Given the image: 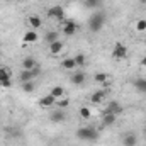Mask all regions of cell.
I'll list each match as a JSON object with an SVG mask.
<instances>
[{
    "label": "cell",
    "mask_w": 146,
    "mask_h": 146,
    "mask_svg": "<svg viewBox=\"0 0 146 146\" xmlns=\"http://www.w3.org/2000/svg\"><path fill=\"white\" fill-rule=\"evenodd\" d=\"M136 33H146V19H138L134 24Z\"/></svg>",
    "instance_id": "obj_23"
},
{
    "label": "cell",
    "mask_w": 146,
    "mask_h": 146,
    "mask_svg": "<svg viewBox=\"0 0 146 146\" xmlns=\"http://www.w3.org/2000/svg\"><path fill=\"white\" fill-rule=\"evenodd\" d=\"M122 106L117 102V100H110L109 106H107V112H110V114H115V115H119V114H122Z\"/></svg>",
    "instance_id": "obj_12"
},
{
    "label": "cell",
    "mask_w": 146,
    "mask_h": 146,
    "mask_svg": "<svg viewBox=\"0 0 146 146\" xmlns=\"http://www.w3.org/2000/svg\"><path fill=\"white\" fill-rule=\"evenodd\" d=\"M112 58L117 60V61H122L127 58V46L122 44V42H115L114 48H112Z\"/></svg>",
    "instance_id": "obj_3"
},
{
    "label": "cell",
    "mask_w": 146,
    "mask_h": 146,
    "mask_svg": "<svg viewBox=\"0 0 146 146\" xmlns=\"http://www.w3.org/2000/svg\"><path fill=\"white\" fill-rule=\"evenodd\" d=\"M138 145V136L134 133H129L122 138V146H136Z\"/></svg>",
    "instance_id": "obj_15"
},
{
    "label": "cell",
    "mask_w": 146,
    "mask_h": 146,
    "mask_svg": "<svg viewBox=\"0 0 146 146\" xmlns=\"http://www.w3.org/2000/svg\"><path fill=\"white\" fill-rule=\"evenodd\" d=\"M34 88H36L34 80H33V82H24V83H22V90H24V92H27V94L34 92Z\"/></svg>",
    "instance_id": "obj_28"
},
{
    "label": "cell",
    "mask_w": 146,
    "mask_h": 146,
    "mask_svg": "<svg viewBox=\"0 0 146 146\" xmlns=\"http://www.w3.org/2000/svg\"><path fill=\"white\" fill-rule=\"evenodd\" d=\"M61 68H63V70H68V72H75L76 63H75L73 58H65V60L61 61Z\"/></svg>",
    "instance_id": "obj_17"
},
{
    "label": "cell",
    "mask_w": 146,
    "mask_h": 146,
    "mask_svg": "<svg viewBox=\"0 0 146 146\" xmlns=\"http://www.w3.org/2000/svg\"><path fill=\"white\" fill-rule=\"evenodd\" d=\"M133 85H134V88H136L138 92L146 94V78H136V80L133 82Z\"/></svg>",
    "instance_id": "obj_18"
},
{
    "label": "cell",
    "mask_w": 146,
    "mask_h": 146,
    "mask_svg": "<svg viewBox=\"0 0 146 146\" xmlns=\"http://www.w3.org/2000/svg\"><path fill=\"white\" fill-rule=\"evenodd\" d=\"M10 78H12V70L9 66H0V82L10 80Z\"/></svg>",
    "instance_id": "obj_21"
},
{
    "label": "cell",
    "mask_w": 146,
    "mask_h": 146,
    "mask_svg": "<svg viewBox=\"0 0 146 146\" xmlns=\"http://www.w3.org/2000/svg\"><path fill=\"white\" fill-rule=\"evenodd\" d=\"M78 114H80V117H82V119H90V117H92V110L88 109V107H85V106H83V107H80Z\"/></svg>",
    "instance_id": "obj_26"
},
{
    "label": "cell",
    "mask_w": 146,
    "mask_h": 146,
    "mask_svg": "<svg viewBox=\"0 0 146 146\" xmlns=\"http://www.w3.org/2000/svg\"><path fill=\"white\" fill-rule=\"evenodd\" d=\"M104 100H106V92L104 90H97V92H94L90 95V102L92 104H102Z\"/></svg>",
    "instance_id": "obj_13"
},
{
    "label": "cell",
    "mask_w": 146,
    "mask_h": 146,
    "mask_svg": "<svg viewBox=\"0 0 146 146\" xmlns=\"http://www.w3.org/2000/svg\"><path fill=\"white\" fill-rule=\"evenodd\" d=\"M49 94L58 100V99H61V97L65 95V88H63V87H60V85H54V87L51 88V92H49Z\"/></svg>",
    "instance_id": "obj_20"
},
{
    "label": "cell",
    "mask_w": 146,
    "mask_h": 146,
    "mask_svg": "<svg viewBox=\"0 0 146 146\" xmlns=\"http://www.w3.org/2000/svg\"><path fill=\"white\" fill-rule=\"evenodd\" d=\"M141 3H146V0H141Z\"/></svg>",
    "instance_id": "obj_33"
},
{
    "label": "cell",
    "mask_w": 146,
    "mask_h": 146,
    "mask_svg": "<svg viewBox=\"0 0 146 146\" xmlns=\"http://www.w3.org/2000/svg\"><path fill=\"white\" fill-rule=\"evenodd\" d=\"M107 73H95V76H94V80L97 82V83H100V85H106V82H107Z\"/></svg>",
    "instance_id": "obj_25"
},
{
    "label": "cell",
    "mask_w": 146,
    "mask_h": 146,
    "mask_svg": "<svg viewBox=\"0 0 146 146\" xmlns=\"http://www.w3.org/2000/svg\"><path fill=\"white\" fill-rule=\"evenodd\" d=\"M37 66V61L34 56H26L24 60H22V68L24 70H33V68H36Z\"/></svg>",
    "instance_id": "obj_16"
},
{
    "label": "cell",
    "mask_w": 146,
    "mask_h": 146,
    "mask_svg": "<svg viewBox=\"0 0 146 146\" xmlns=\"http://www.w3.org/2000/svg\"><path fill=\"white\" fill-rule=\"evenodd\" d=\"M44 39H46V42H48V44H51V42H54V41H58V39H60V33H56V31H49V33H46Z\"/></svg>",
    "instance_id": "obj_22"
},
{
    "label": "cell",
    "mask_w": 146,
    "mask_h": 146,
    "mask_svg": "<svg viewBox=\"0 0 146 146\" xmlns=\"http://www.w3.org/2000/svg\"><path fill=\"white\" fill-rule=\"evenodd\" d=\"M117 121V115L115 114H110V112H104L102 114V127H109V126H114Z\"/></svg>",
    "instance_id": "obj_7"
},
{
    "label": "cell",
    "mask_w": 146,
    "mask_h": 146,
    "mask_svg": "<svg viewBox=\"0 0 146 146\" xmlns=\"http://www.w3.org/2000/svg\"><path fill=\"white\" fill-rule=\"evenodd\" d=\"M141 66H146V54L141 58Z\"/></svg>",
    "instance_id": "obj_31"
},
{
    "label": "cell",
    "mask_w": 146,
    "mask_h": 146,
    "mask_svg": "<svg viewBox=\"0 0 146 146\" xmlns=\"http://www.w3.org/2000/svg\"><path fill=\"white\" fill-rule=\"evenodd\" d=\"M56 104V99L51 95V94H48V95H42L41 99H39V106L42 107V109H48V107H53Z\"/></svg>",
    "instance_id": "obj_9"
},
{
    "label": "cell",
    "mask_w": 146,
    "mask_h": 146,
    "mask_svg": "<svg viewBox=\"0 0 146 146\" xmlns=\"http://www.w3.org/2000/svg\"><path fill=\"white\" fill-rule=\"evenodd\" d=\"M39 73H41V68H39V66L33 68V70H22V73L19 75V78H21L22 83H24V82H33L34 78L39 76Z\"/></svg>",
    "instance_id": "obj_5"
},
{
    "label": "cell",
    "mask_w": 146,
    "mask_h": 146,
    "mask_svg": "<svg viewBox=\"0 0 146 146\" xmlns=\"http://www.w3.org/2000/svg\"><path fill=\"white\" fill-rule=\"evenodd\" d=\"M48 49H49V53L53 54V56H58L63 49H65V44L58 39V41H54V42H51V44H48Z\"/></svg>",
    "instance_id": "obj_8"
},
{
    "label": "cell",
    "mask_w": 146,
    "mask_h": 146,
    "mask_svg": "<svg viewBox=\"0 0 146 146\" xmlns=\"http://www.w3.org/2000/svg\"><path fill=\"white\" fill-rule=\"evenodd\" d=\"M143 133H145V138H146V127H145V129H143Z\"/></svg>",
    "instance_id": "obj_32"
},
{
    "label": "cell",
    "mask_w": 146,
    "mask_h": 146,
    "mask_svg": "<svg viewBox=\"0 0 146 146\" xmlns=\"http://www.w3.org/2000/svg\"><path fill=\"white\" fill-rule=\"evenodd\" d=\"M27 24L31 26V29H33V31H37V29H41V27H42V19H41L39 15H31V17L27 19Z\"/></svg>",
    "instance_id": "obj_11"
},
{
    "label": "cell",
    "mask_w": 146,
    "mask_h": 146,
    "mask_svg": "<svg viewBox=\"0 0 146 146\" xmlns=\"http://www.w3.org/2000/svg\"><path fill=\"white\" fill-rule=\"evenodd\" d=\"M54 106H58V109H65V107H68V106H70V100L61 97V99H58V100H56V104H54Z\"/></svg>",
    "instance_id": "obj_29"
},
{
    "label": "cell",
    "mask_w": 146,
    "mask_h": 146,
    "mask_svg": "<svg viewBox=\"0 0 146 146\" xmlns=\"http://www.w3.org/2000/svg\"><path fill=\"white\" fill-rule=\"evenodd\" d=\"M76 138L82 141H95L99 138V131L95 126H82L76 129Z\"/></svg>",
    "instance_id": "obj_1"
},
{
    "label": "cell",
    "mask_w": 146,
    "mask_h": 146,
    "mask_svg": "<svg viewBox=\"0 0 146 146\" xmlns=\"http://www.w3.org/2000/svg\"><path fill=\"white\" fill-rule=\"evenodd\" d=\"M76 31H78V24H76V22H73V21H65L63 29H61V33H63L65 36H73V34H76Z\"/></svg>",
    "instance_id": "obj_6"
},
{
    "label": "cell",
    "mask_w": 146,
    "mask_h": 146,
    "mask_svg": "<svg viewBox=\"0 0 146 146\" xmlns=\"http://www.w3.org/2000/svg\"><path fill=\"white\" fill-rule=\"evenodd\" d=\"M46 15H48V19L63 21V19H65V9H63L61 5H53V7H49V9H48Z\"/></svg>",
    "instance_id": "obj_4"
},
{
    "label": "cell",
    "mask_w": 146,
    "mask_h": 146,
    "mask_svg": "<svg viewBox=\"0 0 146 146\" xmlns=\"http://www.w3.org/2000/svg\"><path fill=\"white\" fill-rule=\"evenodd\" d=\"M49 119H51L53 122L58 124V122H63V121L66 119V114H65L61 109H56V110H53V112L49 114Z\"/></svg>",
    "instance_id": "obj_10"
},
{
    "label": "cell",
    "mask_w": 146,
    "mask_h": 146,
    "mask_svg": "<svg viewBox=\"0 0 146 146\" xmlns=\"http://www.w3.org/2000/svg\"><path fill=\"white\" fill-rule=\"evenodd\" d=\"M37 41V33L36 31H27V33H24V36H22V42L24 44H33V42H36Z\"/></svg>",
    "instance_id": "obj_14"
},
{
    "label": "cell",
    "mask_w": 146,
    "mask_h": 146,
    "mask_svg": "<svg viewBox=\"0 0 146 146\" xmlns=\"http://www.w3.org/2000/svg\"><path fill=\"white\" fill-rule=\"evenodd\" d=\"M100 5H102V0H85L87 9H99Z\"/></svg>",
    "instance_id": "obj_27"
},
{
    "label": "cell",
    "mask_w": 146,
    "mask_h": 146,
    "mask_svg": "<svg viewBox=\"0 0 146 146\" xmlns=\"http://www.w3.org/2000/svg\"><path fill=\"white\" fill-rule=\"evenodd\" d=\"M106 24V14L104 12H94L90 17H88V29L92 33H99Z\"/></svg>",
    "instance_id": "obj_2"
},
{
    "label": "cell",
    "mask_w": 146,
    "mask_h": 146,
    "mask_svg": "<svg viewBox=\"0 0 146 146\" xmlns=\"http://www.w3.org/2000/svg\"><path fill=\"white\" fill-rule=\"evenodd\" d=\"M73 60H75L76 66H83V65L87 63V56H85L83 53H78V54H75V56H73Z\"/></svg>",
    "instance_id": "obj_24"
},
{
    "label": "cell",
    "mask_w": 146,
    "mask_h": 146,
    "mask_svg": "<svg viewBox=\"0 0 146 146\" xmlns=\"http://www.w3.org/2000/svg\"><path fill=\"white\" fill-rule=\"evenodd\" d=\"M83 82H85V73L83 72H73V75H72L73 85H82Z\"/></svg>",
    "instance_id": "obj_19"
},
{
    "label": "cell",
    "mask_w": 146,
    "mask_h": 146,
    "mask_svg": "<svg viewBox=\"0 0 146 146\" xmlns=\"http://www.w3.org/2000/svg\"><path fill=\"white\" fill-rule=\"evenodd\" d=\"M0 87H3V88H10V87H12V78H10V80H3V82H0Z\"/></svg>",
    "instance_id": "obj_30"
}]
</instances>
